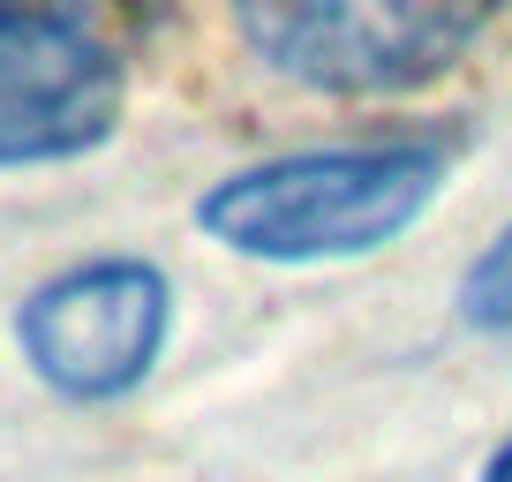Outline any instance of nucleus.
I'll use <instances>...</instances> for the list:
<instances>
[{
    "label": "nucleus",
    "mask_w": 512,
    "mask_h": 482,
    "mask_svg": "<svg viewBox=\"0 0 512 482\" xmlns=\"http://www.w3.org/2000/svg\"><path fill=\"white\" fill-rule=\"evenodd\" d=\"M121 61L61 8L0 0V166L83 159L121 129Z\"/></svg>",
    "instance_id": "nucleus-4"
},
{
    "label": "nucleus",
    "mask_w": 512,
    "mask_h": 482,
    "mask_svg": "<svg viewBox=\"0 0 512 482\" xmlns=\"http://www.w3.org/2000/svg\"><path fill=\"white\" fill-rule=\"evenodd\" d=\"M174 332V287L144 257H91L31 287L16 317V347L38 385L61 400H121L166 354Z\"/></svg>",
    "instance_id": "nucleus-3"
},
{
    "label": "nucleus",
    "mask_w": 512,
    "mask_h": 482,
    "mask_svg": "<svg viewBox=\"0 0 512 482\" xmlns=\"http://www.w3.org/2000/svg\"><path fill=\"white\" fill-rule=\"evenodd\" d=\"M445 174L452 144L437 136L309 144L219 174L196 196V226L249 264H347L392 249L415 219H430Z\"/></svg>",
    "instance_id": "nucleus-1"
},
{
    "label": "nucleus",
    "mask_w": 512,
    "mask_h": 482,
    "mask_svg": "<svg viewBox=\"0 0 512 482\" xmlns=\"http://www.w3.org/2000/svg\"><path fill=\"white\" fill-rule=\"evenodd\" d=\"M482 482H512V437L490 452V460H482Z\"/></svg>",
    "instance_id": "nucleus-6"
},
{
    "label": "nucleus",
    "mask_w": 512,
    "mask_h": 482,
    "mask_svg": "<svg viewBox=\"0 0 512 482\" xmlns=\"http://www.w3.org/2000/svg\"><path fill=\"white\" fill-rule=\"evenodd\" d=\"M497 0H226L241 46L287 83L392 98L452 76Z\"/></svg>",
    "instance_id": "nucleus-2"
},
{
    "label": "nucleus",
    "mask_w": 512,
    "mask_h": 482,
    "mask_svg": "<svg viewBox=\"0 0 512 482\" xmlns=\"http://www.w3.org/2000/svg\"><path fill=\"white\" fill-rule=\"evenodd\" d=\"M460 317L475 332H512V219L497 226L490 249L460 272Z\"/></svg>",
    "instance_id": "nucleus-5"
}]
</instances>
